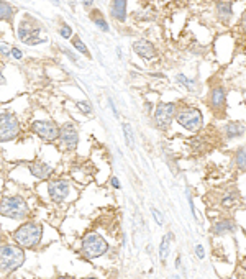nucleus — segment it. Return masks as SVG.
Segmentation results:
<instances>
[{
	"mask_svg": "<svg viewBox=\"0 0 246 279\" xmlns=\"http://www.w3.org/2000/svg\"><path fill=\"white\" fill-rule=\"evenodd\" d=\"M43 236V227L36 222H26L13 231V240L22 248H36Z\"/></svg>",
	"mask_w": 246,
	"mask_h": 279,
	"instance_id": "nucleus-1",
	"label": "nucleus"
},
{
	"mask_svg": "<svg viewBox=\"0 0 246 279\" xmlns=\"http://www.w3.org/2000/svg\"><path fill=\"white\" fill-rule=\"evenodd\" d=\"M25 261V252L22 247H15V245H2L0 248V268H2L3 274L13 273L18 269Z\"/></svg>",
	"mask_w": 246,
	"mask_h": 279,
	"instance_id": "nucleus-2",
	"label": "nucleus"
},
{
	"mask_svg": "<svg viewBox=\"0 0 246 279\" xmlns=\"http://www.w3.org/2000/svg\"><path fill=\"white\" fill-rule=\"evenodd\" d=\"M0 212L3 217L13 220H23L30 215V207L26 205V202L22 197L12 196V197H3L2 205H0Z\"/></svg>",
	"mask_w": 246,
	"mask_h": 279,
	"instance_id": "nucleus-3",
	"label": "nucleus"
},
{
	"mask_svg": "<svg viewBox=\"0 0 246 279\" xmlns=\"http://www.w3.org/2000/svg\"><path fill=\"white\" fill-rule=\"evenodd\" d=\"M108 250V245L105 240L98 233H87L82 238V245H80V252L87 259H96L102 254H105Z\"/></svg>",
	"mask_w": 246,
	"mask_h": 279,
	"instance_id": "nucleus-4",
	"label": "nucleus"
},
{
	"mask_svg": "<svg viewBox=\"0 0 246 279\" xmlns=\"http://www.w3.org/2000/svg\"><path fill=\"white\" fill-rule=\"evenodd\" d=\"M18 40L26 45L45 43L46 36H41V26L35 20H23L18 25Z\"/></svg>",
	"mask_w": 246,
	"mask_h": 279,
	"instance_id": "nucleus-5",
	"label": "nucleus"
},
{
	"mask_svg": "<svg viewBox=\"0 0 246 279\" xmlns=\"http://www.w3.org/2000/svg\"><path fill=\"white\" fill-rule=\"evenodd\" d=\"M20 133V122L10 112H3L0 115V138L2 141H10Z\"/></svg>",
	"mask_w": 246,
	"mask_h": 279,
	"instance_id": "nucleus-6",
	"label": "nucleus"
},
{
	"mask_svg": "<svg viewBox=\"0 0 246 279\" xmlns=\"http://www.w3.org/2000/svg\"><path fill=\"white\" fill-rule=\"evenodd\" d=\"M177 122L181 124L186 130L197 131L202 127V113L197 108H184L177 113Z\"/></svg>",
	"mask_w": 246,
	"mask_h": 279,
	"instance_id": "nucleus-7",
	"label": "nucleus"
},
{
	"mask_svg": "<svg viewBox=\"0 0 246 279\" xmlns=\"http://www.w3.org/2000/svg\"><path fill=\"white\" fill-rule=\"evenodd\" d=\"M33 131L40 136V138H43L46 141H54L59 138V133H61V128L56 127V124L53 122H46V120H40V122H33L31 125Z\"/></svg>",
	"mask_w": 246,
	"mask_h": 279,
	"instance_id": "nucleus-8",
	"label": "nucleus"
},
{
	"mask_svg": "<svg viewBox=\"0 0 246 279\" xmlns=\"http://www.w3.org/2000/svg\"><path fill=\"white\" fill-rule=\"evenodd\" d=\"M174 113H176V103H159L154 113L156 125H158L161 130H166L168 127L171 125Z\"/></svg>",
	"mask_w": 246,
	"mask_h": 279,
	"instance_id": "nucleus-9",
	"label": "nucleus"
},
{
	"mask_svg": "<svg viewBox=\"0 0 246 279\" xmlns=\"http://www.w3.org/2000/svg\"><path fill=\"white\" fill-rule=\"evenodd\" d=\"M48 192L49 197L53 199L56 204H61V202L66 201V197L69 196L71 192V186L66 179H54L48 184Z\"/></svg>",
	"mask_w": 246,
	"mask_h": 279,
	"instance_id": "nucleus-10",
	"label": "nucleus"
},
{
	"mask_svg": "<svg viewBox=\"0 0 246 279\" xmlns=\"http://www.w3.org/2000/svg\"><path fill=\"white\" fill-rule=\"evenodd\" d=\"M77 140H79L77 130L74 128V125L66 124V125L61 127L59 141H61V145H63L66 150H69V151L75 150V146H77Z\"/></svg>",
	"mask_w": 246,
	"mask_h": 279,
	"instance_id": "nucleus-11",
	"label": "nucleus"
},
{
	"mask_svg": "<svg viewBox=\"0 0 246 279\" xmlns=\"http://www.w3.org/2000/svg\"><path fill=\"white\" fill-rule=\"evenodd\" d=\"M133 50H135V53H136V54H140L141 58H145V59H151V58H154V56H156L154 46L151 45L149 41H146V40H138V41H135Z\"/></svg>",
	"mask_w": 246,
	"mask_h": 279,
	"instance_id": "nucleus-12",
	"label": "nucleus"
},
{
	"mask_svg": "<svg viewBox=\"0 0 246 279\" xmlns=\"http://www.w3.org/2000/svg\"><path fill=\"white\" fill-rule=\"evenodd\" d=\"M30 171L36 179H48L53 174V168L46 163H31Z\"/></svg>",
	"mask_w": 246,
	"mask_h": 279,
	"instance_id": "nucleus-13",
	"label": "nucleus"
},
{
	"mask_svg": "<svg viewBox=\"0 0 246 279\" xmlns=\"http://www.w3.org/2000/svg\"><path fill=\"white\" fill-rule=\"evenodd\" d=\"M110 13L115 20L125 22V18H126V0H112Z\"/></svg>",
	"mask_w": 246,
	"mask_h": 279,
	"instance_id": "nucleus-14",
	"label": "nucleus"
},
{
	"mask_svg": "<svg viewBox=\"0 0 246 279\" xmlns=\"http://www.w3.org/2000/svg\"><path fill=\"white\" fill-rule=\"evenodd\" d=\"M210 103H212V107L217 108V110H220V108L225 105V92H223V89L217 87V89L212 91Z\"/></svg>",
	"mask_w": 246,
	"mask_h": 279,
	"instance_id": "nucleus-15",
	"label": "nucleus"
},
{
	"mask_svg": "<svg viewBox=\"0 0 246 279\" xmlns=\"http://www.w3.org/2000/svg\"><path fill=\"white\" fill-rule=\"evenodd\" d=\"M233 230H235V224L228 219L219 220L214 225V233L215 235H223V233H228V231H233Z\"/></svg>",
	"mask_w": 246,
	"mask_h": 279,
	"instance_id": "nucleus-16",
	"label": "nucleus"
},
{
	"mask_svg": "<svg viewBox=\"0 0 246 279\" xmlns=\"http://www.w3.org/2000/svg\"><path fill=\"white\" fill-rule=\"evenodd\" d=\"M217 15L221 22H228L231 18V5L228 2H219L217 3Z\"/></svg>",
	"mask_w": 246,
	"mask_h": 279,
	"instance_id": "nucleus-17",
	"label": "nucleus"
},
{
	"mask_svg": "<svg viewBox=\"0 0 246 279\" xmlns=\"http://www.w3.org/2000/svg\"><path fill=\"white\" fill-rule=\"evenodd\" d=\"M172 238H174V235L172 233H168L163 240H161L159 258H161V261H163V263H166V258H168V254H169V242H171Z\"/></svg>",
	"mask_w": 246,
	"mask_h": 279,
	"instance_id": "nucleus-18",
	"label": "nucleus"
},
{
	"mask_svg": "<svg viewBox=\"0 0 246 279\" xmlns=\"http://www.w3.org/2000/svg\"><path fill=\"white\" fill-rule=\"evenodd\" d=\"M243 131H245L243 125H238V124L226 125V136H228V138H236V136L243 135Z\"/></svg>",
	"mask_w": 246,
	"mask_h": 279,
	"instance_id": "nucleus-19",
	"label": "nucleus"
},
{
	"mask_svg": "<svg viewBox=\"0 0 246 279\" xmlns=\"http://www.w3.org/2000/svg\"><path fill=\"white\" fill-rule=\"evenodd\" d=\"M0 17H2L3 22H10L12 17H13V8L8 5L7 2H2L0 3Z\"/></svg>",
	"mask_w": 246,
	"mask_h": 279,
	"instance_id": "nucleus-20",
	"label": "nucleus"
},
{
	"mask_svg": "<svg viewBox=\"0 0 246 279\" xmlns=\"http://www.w3.org/2000/svg\"><path fill=\"white\" fill-rule=\"evenodd\" d=\"M235 161H236V166H238L240 169H246V148L238 150Z\"/></svg>",
	"mask_w": 246,
	"mask_h": 279,
	"instance_id": "nucleus-21",
	"label": "nucleus"
},
{
	"mask_svg": "<svg viewBox=\"0 0 246 279\" xmlns=\"http://www.w3.org/2000/svg\"><path fill=\"white\" fill-rule=\"evenodd\" d=\"M92 18H94V23H96V25H97L98 28H100L102 31H108V25L105 23V20H103V18H102L100 13L94 12V13H92Z\"/></svg>",
	"mask_w": 246,
	"mask_h": 279,
	"instance_id": "nucleus-22",
	"label": "nucleus"
},
{
	"mask_svg": "<svg viewBox=\"0 0 246 279\" xmlns=\"http://www.w3.org/2000/svg\"><path fill=\"white\" fill-rule=\"evenodd\" d=\"M123 135H125L126 145H128L130 148H133V133H131V127L128 124L123 125Z\"/></svg>",
	"mask_w": 246,
	"mask_h": 279,
	"instance_id": "nucleus-23",
	"label": "nucleus"
},
{
	"mask_svg": "<svg viewBox=\"0 0 246 279\" xmlns=\"http://www.w3.org/2000/svg\"><path fill=\"white\" fill-rule=\"evenodd\" d=\"M176 81H177L179 84H182V86L186 87V89H189V91H194V82L189 81V79H187L184 74H177V76H176Z\"/></svg>",
	"mask_w": 246,
	"mask_h": 279,
	"instance_id": "nucleus-24",
	"label": "nucleus"
},
{
	"mask_svg": "<svg viewBox=\"0 0 246 279\" xmlns=\"http://www.w3.org/2000/svg\"><path fill=\"white\" fill-rule=\"evenodd\" d=\"M73 45H74L75 48H77V51H80V53H82V54L89 56V51H87L86 46H84L82 41H80V38H79V36H74V38H73Z\"/></svg>",
	"mask_w": 246,
	"mask_h": 279,
	"instance_id": "nucleus-25",
	"label": "nucleus"
},
{
	"mask_svg": "<svg viewBox=\"0 0 246 279\" xmlns=\"http://www.w3.org/2000/svg\"><path fill=\"white\" fill-rule=\"evenodd\" d=\"M235 204V194H226V196L223 197V201H221V205L223 207H233Z\"/></svg>",
	"mask_w": 246,
	"mask_h": 279,
	"instance_id": "nucleus-26",
	"label": "nucleus"
},
{
	"mask_svg": "<svg viewBox=\"0 0 246 279\" xmlns=\"http://www.w3.org/2000/svg\"><path fill=\"white\" fill-rule=\"evenodd\" d=\"M77 107H79L84 113H87V115H91V113H92V108H91V105H89L87 102L79 101V102H77Z\"/></svg>",
	"mask_w": 246,
	"mask_h": 279,
	"instance_id": "nucleus-27",
	"label": "nucleus"
},
{
	"mask_svg": "<svg viewBox=\"0 0 246 279\" xmlns=\"http://www.w3.org/2000/svg\"><path fill=\"white\" fill-rule=\"evenodd\" d=\"M151 214L154 215L156 224H158V225H163V215H161V212H159L158 209H154V207H153V209H151Z\"/></svg>",
	"mask_w": 246,
	"mask_h": 279,
	"instance_id": "nucleus-28",
	"label": "nucleus"
},
{
	"mask_svg": "<svg viewBox=\"0 0 246 279\" xmlns=\"http://www.w3.org/2000/svg\"><path fill=\"white\" fill-rule=\"evenodd\" d=\"M187 202H189V205H191V210H192V215H194V219H197V215H196V207H194V201H192V196H191V191H189V187H187Z\"/></svg>",
	"mask_w": 246,
	"mask_h": 279,
	"instance_id": "nucleus-29",
	"label": "nucleus"
},
{
	"mask_svg": "<svg viewBox=\"0 0 246 279\" xmlns=\"http://www.w3.org/2000/svg\"><path fill=\"white\" fill-rule=\"evenodd\" d=\"M71 35H73V30H71L68 25L61 26V36H63V38H69Z\"/></svg>",
	"mask_w": 246,
	"mask_h": 279,
	"instance_id": "nucleus-30",
	"label": "nucleus"
},
{
	"mask_svg": "<svg viewBox=\"0 0 246 279\" xmlns=\"http://www.w3.org/2000/svg\"><path fill=\"white\" fill-rule=\"evenodd\" d=\"M196 254H197L198 259H203V258H205V252H203L202 245H197V247H196Z\"/></svg>",
	"mask_w": 246,
	"mask_h": 279,
	"instance_id": "nucleus-31",
	"label": "nucleus"
},
{
	"mask_svg": "<svg viewBox=\"0 0 246 279\" xmlns=\"http://www.w3.org/2000/svg\"><path fill=\"white\" fill-rule=\"evenodd\" d=\"M12 53H13V58H15V59H22V51L20 50H17V48H13L12 50Z\"/></svg>",
	"mask_w": 246,
	"mask_h": 279,
	"instance_id": "nucleus-32",
	"label": "nucleus"
},
{
	"mask_svg": "<svg viewBox=\"0 0 246 279\" xmlns=\"http://www.w3.org/2000/svg\"><path fill=\"white\" fill-rule=\"evenodd\" d=\"M0 46H2V54H3V56H5V54H8V53H10V46H8V45H5V43H2V45H0Z\"/></svg>",
	"mask_w": 246,
	"mask_h": 279,
	"instance_id": "nucleus-33",
	"label": "nucleus"
},
{
	"mask_svg": "<svg viewBox=\"0 0 246 279\" xmlns=\"http://www.w3.org/2000/svg\"><path fill=\"white\" fill-rule=\"evenodd\" d=\"M241 28H243L245 35H246V12L243 13V18H241Z\"/></svg>",
	"mask_w": 246,
	"mask_h": 279,
	"instance_id": "nucleus-34",
	"label": "nucleus"
},
{
	"mask_svg": "<svg viewBox=\"0 0 246 279\" xmlns=\"http://www.w3.org/2000/svg\"><path fill=\"white\" fill-rule=\"evenodd\" d=\"M112 186L115 187V189L120 187V182H118V179H117V178H112Z\"/></svg>",
	"mask_w": 246,
	"mask_h": 279,
	"instance_id": "nucleus-35",
	"label": "nucleus"
},
{
	"mask_svg": "<svg viewBox=\"0 0 246 279\" xmlns=\"http://www.w3.org/2000/svg\"><path fill=\"white\" fill-rule=\"evenodd\" d=\"M82 2H84V7H91L94 3V0H82Z\"/></svg>",
	"mask_w": 246,
	"mask_h": 279,
	"instance_id": "nucleus-36",
	"label": "nucleus"
},
{
	"mask_svg": "<svg viewBox=\"0 0 246 279\" xmlns=\"http://www.w3.org/2000/svg\"><path fill=\"white\" fill-rule=\"evenodd\" d=\"M179 266H181V258H176V268H179Z\"/></svg>",
	"mask_w": 246,
	"mask_h": 279,
	"instance_id": "nucleus-37",
	"label": "nucleus"
},
{
	"mask_svg": "<svg viewBox=\"0 0 246 279\" xmlns=\"http://www.w3.org/2000/svg\"><path fill=\"white\" fill-rule=\"evenodd\" d=\"M171 279H179V276H172Z\"/></svg>",
	"mask_w": 246,
	"mask_h": 279,
	"instance_id": "nucleus-38",
	"label": "nucleus"
},
{
	"mask_svg": "<svg viewBox=\"0 0 246 279\" xmlns=\"http://www.w3.org/2000/svg\"><path fill=\"white\" fill-rule=\"evenodd\" d=\"M86 279H97V278H86Z\"/></svg>",
	"mask_w": 246,
	"mask_h": 279,
	"instance_id": "nucleus-39",
	"label": "nucleus"
}]
</instances>
